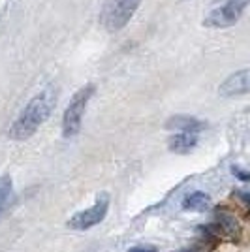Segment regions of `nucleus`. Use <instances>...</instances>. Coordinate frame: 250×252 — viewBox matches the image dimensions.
Returning <instances> with one entry per match:
<instances>
[{
  "label": "nucleus",
  "mask_w": 250,
  "mask_h": 252,
  "mask_svg": "<svg viewBox=\"0 0 250 252\" xmlns=\"http://www.w3.org/2000/svg\"><path fill=\"white\" fill-rule=\"evenodd\" d=\"M53 105H55V93L51 89L43 91L40 94H36L29 104L25 105L19 117L13 121L10 128V137L15 141H25L32 137L38 128L51 117Z\"/></svg>",
  "instance_id": "f257e3e1"
},
{
  "label": "nucleus",
  "mask_w": 250,
  "mask_h": 252,
  "mask_svg": "<svg viewBox=\"0 0 250 252\" xmlns=\"http://www.w3.org/2000/svg\"><path fill=\"white\" fill-rule=\"evenodd\" d=\"M139 4L141 0H107L100 13V21L109 32L121 31L132 19Z\"/></svg>",
  "instance_id": "f03ea898"
},
{
  "label": "nucleus",
  "mask_w": 250,
  "mask_h": 252,
  "mask_svg": "<svg viewBox=\"0 0 250 252\" xmlns=\"http://www.w3.org/2000/svg\"><path fill=\"white\" fill-rule=\"evenodd\" d=\"M93 94H94V85H85L83 89H79L73 94L72 100H70V104L66 107L62 119V130L66 137H73L79 132L85 107H87V104H89V100H91Z\"/></svg>",
  "instance_id": "7ed1b4c3"
},
{
  "label": "nucleus",
  "mask_w": 250,
  "mask_h": 252,
  "mask_svg": "<svg viewBox=\"0 0 250 252\" xmlns=\"http://www.w3.org/2000/svg\"><path fill=\"white\" fill-rule=\"evenodd\" d=\"M250 6V0H228L224 6L213 10L207 17L203 19L205 27L211 29H228L233 27L241 19V15Z\"/></svg>",
  "instance_id": "20e7f679"
},
{
  "label": "nucleus",
  "mask_w": 250,
  "mask_h": 252,
  "mask_svg": "<svg viewBox=\"0 0 250 252\" xmlns=\"http://www.w3.org/2000/svg\"><path fill=\"white\" fill-rule=\"evenodd\" d=\"M107 211H109V196L102 194L96 200V203H94L93 207L73 215L72 219H70V222H68V226L72 230H77V231H85L89 230V228H94L96 224H100V222L104 220Z\"/></svg>",
  "instance_id": "39448f33"
},
{
  "label": "nucleus",
  "mask_w": 250,
  "mask_h": 252,
  "mask_svg": "<svg viewBox=\"0 0 250 252\" xmlns=\"http://www.w3.org/2000/svg\"><path fill=\"white\" fill-rule=\"evenodd\" d=\"M249 93H250V68L231 74L219 87V94L226 96V98L243 96V94H249Z\"/></svg>",
  "instance_id": "423d86ee"
},
{
  "label": "nucleus",
  "mask_w": 250,
  "mask_h": 252,
  "mask_svg": "<svg viewBox=\"0 0 250 252\" xmlns=\"http://www.w3.org/2000/svg\"><path fill=\"white\" fill-rule=\"evenodd\" d=\"M215 230H217V233L219 235H226V237H237L241 233V226L239 222H237V219L231 215V213H228V211H217L215 213Z\"/></svg>",
  "instance_id": "0eeeda50"
},
{
  "label": "nucleus",
  "mask_w": 250,
  "mask_h": 252,
  "mask_svg": "<svg viewBox=\"0 0 250 252\" xmlns=\"http://www.w3.org/2000/svg\"><path fill=\"white\" fill-rule=\"evenodd\" d=\"M166 128H169V130H181V132H187V134H196L199 130H203L205 125L201 121H198V119H194V117L175 115L166 123Z\"/></svg>",
  "instance_id": "6e6552de"
},
{
  "label": "nucleus",
  "mask_w": 250,
  "mask_h": 252,
  "mask_svg": "<svg viewBox=\"0 0 250 252\" xmlns=\"http://www.w3.org/2000/svg\"><path fill=\"white\" fill-rule=\"evenodd\" d=\"M198 145V137L196 134H187V132H181L177 136H173L169 139V149L177 155H187L190 151H194Z\"/></svg>",
  "instance_id": "1a4fd4ad"
},
{
  "label": "nucleus",
  "mask_w": 250,
  "mask_h": 252,
  "mask_svg": "<svg viewBox=\"0 0 250 252\" xmlns=\"http://www.w3.org/2000/svg\"><path fill=\"white\" fill-rule=\"evenodd\" d=\"M209 205H211V198L205 192H192V194H188L187 198L183 200V209L196 211V213L207 211Z\"/></svg>",
  "instance_id": "9d476101"
},
{
  "label": "nucleus",
  "mask_w": 250,
  "mask_h": 252,
  "mask_svg": "<svg viewBox=\"0 0 250 252\" xmlns=\"http://www.w3.org/2000/svg\"><path fill=\"white\" fill-rule=\"evenodd\" d=\"M10 194H11V179L8 175H2L0 177V213L4 211L6 203L10 200Z\"/></svg>",
  "instance_id": "9b49d317"
},
{
  "label": "nucleus",
  "mask_w": 250,
  "mask_h": 252,
  "mask_svg": "<svg viewBox=\"0 0 250 252\" xmlns=\"http://www.w3.org/2000/svg\"><path fill=\"white\" fill-rule=\"evenodd\" d=\"M233 173H235V177L241 179V181H250L249 171H243V169H239V168H233Z\"/></svg>",
  "instance_id": "f8f14e48"
},
{
  "label": "nucleus",
  "mask_w": 250,
  "mask_h": 252,
  "mask_svg": "<svg viewBox=\"0 0 250 252\" xmlns=\"http://www.w3.org/2000/svg\"><path fill=\"white\" fill-rule=\"evenodd\" d=\"M241 198L247 201V205L250 207V194H241Z\"/></svg>",
  "instance_id": "ddd939ff"
},
{
  "label": "nucleus",
  "mask_w": 250,
  "mask_h": 252,
  "mask_svg": "<svg viewBox=\"0 0 250 252\" xmlns=\"http://www.w3.org/2000/svg\"><path fill=\"white\" fill-rule=\"evenodd\" d=\"M130 252H153V249H132Z\"/></svg>",
  "instance_id": "4468645a"
}]
</instances>
